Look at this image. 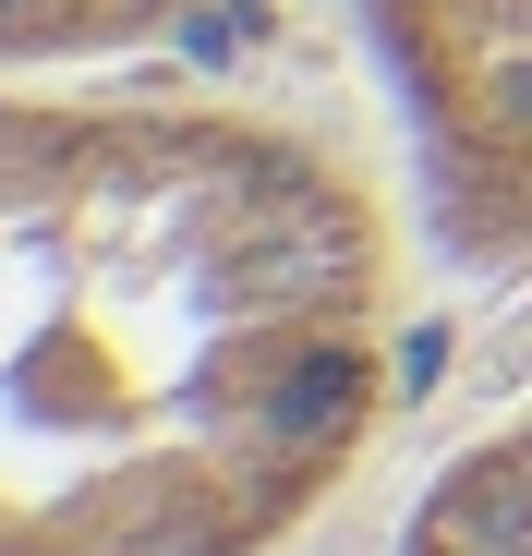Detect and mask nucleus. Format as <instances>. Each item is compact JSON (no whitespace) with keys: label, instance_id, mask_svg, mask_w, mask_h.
Masks as SVG:
<instances>
[{"label":"nucleus","instance_id":"nucleus-1","mask_svg":"<svg viewBox=\"0 0 532 556\" xmlns=\"http://www.w3.org/2000/svg\"><path fill=\"white\" fill-rule=\"evenodd\" d=\"M182 37H194V61H230V49H254V37H266V0H206Z\"/></svg>","mask_w":532,"mask_h":556},{"label":"nucleus","instance_id":"nucleus-2","mask_svg":"<svg viewBox=\"0 0 532 556\" xmlns=\"http://www.w3.org/2000/svg\"><path fill=\"white\" fill-rule=\"evenodd\" d=\"M496 134H520V146H532V49L496 73Z\"/></svg>","mask_w":532,"mask_h":556},{"label":"nucleus","instance_id":"nucleus-3","mask_svg":"<svg viewBox=\"0 0 532 556\" xmlns=\"http://www.w3.org/2000/svg\"><path fill=\"white\" fill-rule=\"evenodd\" d=\"M435 363H448V327H411V339H400V376L423 388V376H435Z\"/></svg>","mask_w":532,"mask_h":556},{"label":"nucleus","instance_id":"nucleus-4","mask_svg":"<svg viewBox=\"0 0 532 556\" xmlns=\"http://www.w3.org/2000/svg\"><path fill=\"white\" fill-rule=\"evenodd\" d=\"M25 13H37V0H0V37H13V25H25Z\"/></svg>","mask_w":532,"mask_h":556}]
</instances>
